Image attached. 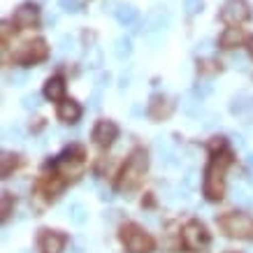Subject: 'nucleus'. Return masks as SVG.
<instances>
[{
    "label": "nucleus",
    "instance_id": "obj_1",
    "mask_svg": "<svg viewBox=\"0 0 253 253\" xmlns=\"http://www.w3.org/2000/svg\"><path fill=\"white\" fill-rule=\"evenodd\" d=\"M230 165V154H214V161L209 163L205 174V195L207 200H221L225 191V169Z\"/></svg>",
    "mask_w": 253,
    "mask_h": 253
},
{
    "label": "nucleus",
    "instance_id": "obj_2",
    "mask_svg": "<svg viewBox=\"0 0 253 253\" xmlns=\"http://www.w3.org/2000/svg\"><path fill=\"white\" fill-rule=\"evenodd\" d=\"M146 168H149V154L144 149H135L130 154V158L126 161V168L121 169L119 176V191L121 193H130L137 188V184L142 181Z\"/></svg>",
    "mask_w": 253,
    "mask_h": 253
},
{
    "label": "nucleus",
    "instance_id": "obj_3",
    "mask_svg": "<svg viewBox=\"0 0 253 253\" xmlns=\"http://www.w3.org/2000/svg\"><path fill=\"white\" fill-rule=\"evenodd\" d=\"M121 242L128 253H151L154 251V237L142 230L135 223H128L121 228Z\"/></svg>",
    "mask_w": 253,
    "mask_h": 253
},
{
    "label": "nucleus",
    "instance_id": "obj_4",
    "mask_svg": "<svg viewBox=\"0 0 253 253\" xmlns=\"http://www.w3.org/2000/svg\"><path fill=\"white\" fill-rule=\"evenodd\" d=\"M218 225H221V230L225 232L228 237L253 239V218L249 214H242V211L225 214L218 218Z\"/></svg>",
    "mask_w": 253,
    "mask_h": 253
},
{
    "label": "nucleus",
    "instance_id": "obj_5",
    "mask_svg": "<svg viewBox=\"0 0 253 253\" xmlns=\"http://www.w3.org/2000/svg\"><path fill=\"white\" fill-rule=\"evenodd\" d=\"M84 149L82 146H72V149H68L65 154L56 161V169H58V174L63 176V179H77L82 172H84Z\"/></svg>",
    "mask_w": 253,
    "mask_h": 253
},
{
    "label": "nucleus",
    "instance_id": "obj_6",
    "mask_svg": "<svg viewBox=\"0 0 253 253\" xmlns=\"http://www.w3.org/2000/svg\"><path fill=\"white\" fill-rule=\"evenodd\" d=\"M181 242H184V246L188 249V251L193 253H202L205 249L209 246V232L207 228L202 225L200 221H191L184 225V230H181Z\"/></svg>",
    "mask_w": 253,
    "mask_h": 253
},
{
    "label": "nucleus",
    "instance_id": "obj_7",
    "mask_svg": "<svg viewBox=\"0 0 253 253\" xmlns=\"http://www.w3.org/2000/svg\"><path fill=\"white\" fill-rule=\"evenodd\" d=\"M221 21L228 26H239L251 19V5L246 0H225L221 7Z\"/></svg>",
    "mask_w": 253,
    "mask_h": 253
},
{
    "label": "nucleus",
    "instance_id": "obj_8",
    "mask_svg": "<svg viewBox=\"0 0 253 253\" xmlns=\"http://www.w3.org/2000/svg\"><path fill=\"white\" fill-rule=\"evenodd\" d=\"M46 56H49V44L42 38H38L21 46V51L16 54V61L21 63V65H35V63L44 61Z\"/></svg>",
    "mask_w": 253,
    "mask_h": 253
},
{
    "label": "nucleus",
    "instance_id": "obj_9",
    "mask_svg": "<svg viewBox=\"0 0 253 253\" xmlns=\"http://www.w3.org/2000/svg\"><path fill=\"white\" fill-rule=\"evenodd\" d=\"M12 23L21 31H28V28H35L40 23V9L38 5L33 2H23L21 7L14 9V16H12Z\"/></svg>",
    "mask_w": 253,
    "mask_h": 253
},
{
    "label": "nucleus",
    "instance_id": "obj_10",
    "mask_svg": "<svg viewBox=\"0 0 253 253\" xmlns=\"http://www.w3.org/2000/svg\"><path fill=\"white\" fill-rule=\"evenodd\" d=\"M116 135H119V128H116V123L109 121V119L98 121V123H95V128H93V142H95L98 146L114 144Z\"/></svg>",
    "mask_w": 253,
    "mask_h": 253
},
{
    "label": "nucleus",
    "instance_id": "obj_11",
    "mask_svg": "<svg viewBox=\"0 0 253 253\" xmlns=\"http://www.w3.org/2000/svg\"><path fill=\"white\" fill-rule=\"evenodd\" d=\"M172 109H174V105H172L165 95H154V98H151V102H149L146 114H149V119H151V121H165V119L172 114Z\"/></svg>",
    "mask_w": 253,
    "mask_h": 253
},
{
    "label": "nucleus",
    "instance_id": "obj_12",
    "mask_svg": "<svg viewBox=\"0 0 253 253\" xmlns=\"http://www.w3.org/2000/svg\"><path fill=\"white\" fill-rule=\"evenodd\" d=\"M63 246H65V237L61 232L44 230V235L40 239V251L42 253H63Z\"/></svg>",
    "mask_w": 253,
    "mask_h": 253
},
{
    "label": "nucleus",
    "instance_id": "obj_13",
    "mask_svg": "<svg viewBox=\"0 0 253 253\" xmlns=\"http://www.w3.org/2000/svg\"><path fill=\"white\" fill-rule=\"evenodd\" d=\"M44 98L51 100V102H58V100L65 98V79H63V77L46 79V84H44Z\"/></svg>",
    "mask_w": 253,
    "mask_h": 253
},
{
    "label": "nucleus",
    "instance_id": "obj_14",
    "mask_svg": "<svg viewBox=\"0 0 253 253\" xmlns=\"http://www.w3.org/2000/svg\"><path fill=\"white\" fill-rule=\"evenodd\" d=\"M82 116V107H79L75 100H63L61 107H58V119L63 123H77Z\"/></svg>",
    "mask_w": 253,
    "mask_h": 253
},
{
    "label": "nucleus",
    "instance_id": "obj_15",
    "mask_svg": "<svg viewBox=\"0 0 253 253\" xmlns=\"http://www.w3.org/2000/svg\"><path fill=\"white\" fill-rule=\"evenodd\" d=\"M244 42V33H242V28H228V31L223 33L221 38H218V44L223 46V49H235V46H239Z\"/></svg>",
    "mask_w": 253,
    "mask_h": 253
},
{
    "label": "nucleus",
    "instance_id": "obj_16",
    "mask_svg": "<svg viewBox=\"0 0 253 253\" xmlns=\"http://www.w3.org/2000/svg\"><path fill=\"white\" fill-rule=\"evenodd\" d=\"M246 109H253V95H249V93H239V95H235L232 102H230L232 114H242V112H246Z\"/></svg>",
    "mask_w": 253,
    "mask_h": 253
},
{
    "label": "nucleus",
    "instance_id": "obj_17",
    "mask_svg": "<svg viewBox=\"0 0 253 253\" xmlns=\"http://www.w3.org/2000/svg\"><path fill=\"white\" fill-rule=\"evenodd\" d=\"M68 216L72 223H77V225H84L86 218H88V211H86L84 205H79V202H72L68 207Z\"/></svg>",
    "mask_w": 253,
    "mask_h": 253
},
{
    "label": "nucleus",
    "instance_id": "obj_18",
    "mask_svg": "<svg viewBox=\"0 0 253 253\" xmlns=\"http://www.w3.org/2000/svg\"><path fill=\"white\" fill-rule=\"evenodd\" d=\"M0 163H2V168H0V174H2V179H7V176L12 174V169L19 165V156H14V154H2Z\"/></svg>",
    "mask_w": 253,
    "mask_h": 253
},
{
    "label": "nucleus",
    "instance_id": "obj_19",
    "mask_svg": "<svg viewBox=\"0 0 253 253\" xmlns=\"http://www.w3.org/2000/svg\"><path fill=\"white\" fill-rule=\"evenodd\" d=\"M116 16H119V21L126 23V26H130V23L137 21V12H135V7H130V5H121L119 12H116Z\"/></svg>",
    "mask_w": 253,
    "mask_h": 253
},
{
    "label": "nucleus",
    "instance_id": "obj_20",
    "mask_svg": "<svg viewBox=\"0 0 253 253\" xmlns=\"http://www.w3.org/2000/svg\"><path fill=\"white\" fill-rule=\"evenodd\" d=\"M156 149H158V154H161V163H165V165H174L176 154L172 151V146L165 144V142H156Z\"/></svg>",
    "mask_w": 253,
    "mask_h": 253
},
{
    "label": "nucleus",
    "instance_id": "obj_21",
    "mask_svg": "<svg viewBox=\"0 0 253 253\" xmlns=\"http://www.w3.org/2000/svg\"><path fill=\"white\" fill-rule=\"evenodd\" d=\"M130 51H132L130 40H128V38H119V40H116V44H114L116 58H126V56H130Z\"/></svg>",
    "mask_w": 253,
    "mask_h": 253
},
{
    "label": "nucleus",
    "instance_id": "obj_22",
    "mask_svg": "<svg viewBox=\"0 0 253 253\" xmlns=\"http://www.w3.org/2000/svg\"><path fill=\"white\" fill-rule=\"evenodd\" d=\"M221 63L216 61H200L198 63V72L200 75H216V72H221Z\"/></svg>",
    "mask_w": 253,
    "mask_h": 253
},
{
    "label": "nucleus",
    "instance_id": "obj_23",
    "mask_svg": "<svg viewBox=\"0 0 253 253\" xmlns=\"http://www.w3.org/2000/svg\"><path fill=\"white\" fill-rule=\"evenodd\" d=\"M200 98H195V95H188V98L181 102V107H184L186 114H191V116H198L200 114Z\"/></svg>",
    "mask_w": 253,
    "mask_h": 253
},
{
    "label": "nucleus",
    "instance_id": "obj_24",
    "mask_svg": "<svg viewBox=\"0 0 253 253\" xmlns=\"http://www.w3.org/2000/svg\"><path fill=\"white\" fill-rule=\"evenodd\" d=\"M211 91H214V86L209 84V82H198V84H195V91H193V95L202 100V98H207Z\"/></svg>",
    "mask_w": 253,
    "mask_h": 253
},
{
    "label": "nucleus",
    "instance_id": "obj_25",
    "mask_svg": "<svg viewBox=\"0 0 253 253\" xmlns=\"http://www.w3.org/2000/svg\"><path fill=\"white\" fill-rule=\"evenodd\" d=\"M5 82L12 86H23L26 84V75H23V72H7V75H5Z\"/></svg>",
    "mask_w": 253,
    "mask_h": 253
},
{
    "label": "nucleus",
    "instance_id": "obj_26",
    "mask_svg": "<svg viewBox=\"0 0 253 253\" xmlns=\"http://www.w3.org/2000/svg\"><path fill=\"white\" fill-rule=\"evenodd\" d=\"M12 207H14L12 193H2V218H7V216L12 214Z\"/></svg>",
    "mask_w": 253,
    "mask_h": 253
},
{
    "label": "nucleus",
    "instance_id": "obj_27",
    "mask_svg": "<svg viewBox=\"0 0 253 253\" xmlns=\"http://www.w3.org/2000/svg\"><path fill=\"white\" fill-rule=\"evenodd\" d=\"M23 135L19 128H5V132H2V139L5 142H23Z\"/></svg>",
    "mask_w": 253,
    "mask_h": 253
},
{
    "label": "nucleus",
    "instance_id": "obj_28",
    "mask_svg": "<svg viewBox=\"0 0 253 253\" xmlns=\"http://www.w3.org/2000/svg\"><path fill=\"white\" fill-rule=\"evenodd\" d=\"M21 102H23V107L26 109H38L40 107V98L35 95V93H33V95H26Z\"/></svg>",
    "mask_w": 253,
    "mask_h": 253
},
{
    "label": "nucleus",
    "instance_id": "obj_29",
    "mask_svg": "<svg viewBox=\"0 0 253 253\" xmlns=\"http://www.w3.org/2000/svg\"><path fill=\"white\" fill-rule=\"evenodd\" d=\"M202 9V0H186V12L188 14H198Z\"/></svg>",
    "mask_w": 253,
    "mask_h": 253
},
{
    "label": "nucleus",
    "instance_id": "obj_30",
    "mask_svg": "<svg viewBox=\"0 0 253 253\" xmlns=\"http://www.w3.org/2000/svg\"><path fill=\"white\" fill-rule=\"evenodd\" d=\"M61 7L68 9V12H79V9H82V5H79L77 0H61Z\"/></svg>",
    "mask_w": 253,
    "mask_h": 253
},
{
    "label": "nucleus",
    "instance_id": "obj_31",
    "mask_svg": "<svg viewBox=\"0 0 253 253\" xmlns=\"http://www.w3.org/2000/svg\"><path fill=\"white\" fill-rule=\"evenodd\" d=\"M232 195H235V200H237L239 205H246V202H249V195H246V191H242V188H237V186H235Z\"/></svg>",
    "mask_w": 253,
    "mask_h": 253
},
{
    "label": "nucleus",
    "instance_id": "obj_32",
    "mask_svg": "<svg viewBox=\"0 0 253 253\" xmlns=\"http://www.w3.org/2000/svg\"><path fill=\"white\" fill-rule=\"evenodd\" d=\"M223 149H225V139H223V137H214V139H211V151H214V154H216V151H223Z\"/></svg>",
    "mask_w": 253,
    "mask_h": 253
},
{
    "label": "nucleus",
    "instance_id": "obj_33",
    "mask_svg": "<svg viewBox=\"0 0 253 253\" xmlns=\"http://www.w3.org/2000/svg\"><path fill=\"white\" fill-rule=\"evenodd\" d=\"M193 184H195V172H193V169H188V172H186V176H184V186H186V188H191Z\"/></svg>",
    "mask_w": 253,
    "mask_h": 253
},
{
    "label": "nucleus",
    "instance_id": "obj_34",
    "mask_svg": "<svg viewBox=\"0 0 253 253\" xmlns=\"http://www.w3.org/2000/svg\"><path fill=\"white\" fill-rule=\"evenodd\" d=\"M109 82H112V77H109V72H102V75L98 77V82H95V84H98V88H102V86H107Z\"/></svg>",
    "mask_w": 253,
    "mask_h": 253
},
{
    "label": "nucleus",
    "instance_id": "obj_35",
    "mask_svg": "<svg viewBox=\"0 0 253 253\" xmlns=\"http://www.w3.org/2000/svg\"><path fill=\"white\" fill-rule=\"evenodd\" d=\"M91 102H93V109H98V107H100V91H95V93H93Z\"/></svg>",
    "mask_w": 253,
    "mask_h": 253
},
{
    "label": "nucleus",
    "instance_id": "obj_36",
    "mask_svg": "<svg viewBox=\"0 0 253 253\" xmlns=\"http://www.w3.org/2000/svg\"><path fill=\"white\" fill-rule=\"evenodd\" d=\"M235 144H237V146H244L246 144L244 137H242V135H235Z\"/></svg>",
    "mask_w": 253,
    "mask_h": 253
},
{
    "label": "nucleus",
    "instance_id": "obj_37",
    "mask_svg": "<svg viewBox=\"0 0 253 253\" xmlns=\"http://www.w3.org/2000/svg\"><path fill=\"white\" fill-rule=\"evenodd\" d=\"M209 44H211V42H209V40H205L202 44H198V49H202V51H207V49H209Z\"/></svg>",
    "mask_w": 253,
    "mask_h": 253
},
{
    "label": "nucleus",
    "instance_id": "obj_38",
    "mask_svg": "<svg viewBox=\"0 0 253 253\" xmlns=\"http://www.w3.org/2000/svg\"><path fill=\"white\" fill-rule=\"evenodd\" d=\"M70 251H72V253H84V249H82V246H72Z\"/></svg>",
    "mask_w": 253,
    "mask_h": 253
},
{
    "label": "nucleus",
    "instance_id": "obj_39",
    "mask_svg": "<svg viewBox=\"0 0 253 253\" xmlns=\"http://www.w3.org/2000/svg\"><path fill=\"white\" fill-rule=\"evenodd\" d=\"M249 54H251V56H253V38H251V40H249Z\"/></svg>",
    "mask_w": 253,
    "mask_h": 253
},
{
    "label": "nucleus",
    "instance_id": "obj_40",
    "mask_svg": "<svg viewBox=\"0 0 253 253\" xmlns=\"http://www.w3.org/2000/svg\"><path fill=\"white\" fill-rule=\"evenodd\" d=\"M249 165H251V168H253V151H251V154H249Z\"/></svg>",
    "mask_w": 253,
    "mask_h": 253
}]
</instances>
